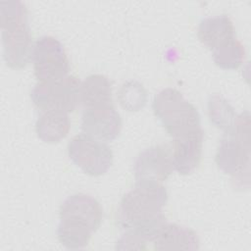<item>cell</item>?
<instances>
[{
  "mask_svg": "<svg viewBox=\"0 0 251 251\" xmlns=\"http://www.w3.org/2000/svg\"><path fill=\"white\" fill-rule=\"evenodd\" d=\"M197 35L199 40L213 51L235 37V32L229 17L220 15L203 19L199 24Z\"/></svg>",
  "mask_w": 251,
  "mask_h": 251,
  "instance_id": "obj_12",
  "label": "cell"
},
{
  "mask_svg": "<svg viewBox=\"0 0 251 251\" xmlns=\"http://www.w3.org/2000/svg\"><path fill=\"white\" fill-rule=\"evenodd\" d=\"M82 131L101 141L117 138L122 129V119L113 104L85 108L81 116Z\"/></svg>",
  "mask_w": 251,
  "mask_h": 251,
  "instance_id": "obj_9",
  "label": "cell"
},
{
  "mask_svg": "<svg viewBox=\"0 0 251 251\" xmlns=\"http://www.w3.org/2000/svg\"><path fill=\"white\" fill-rule=\"evenodd\" d=\"M3 58L12 69L25 68L32 58V40L27 9L21 1L0 2Z\"/></svg>",
  "mask_w": 251,
  "mask_h": 251,
  "instance_id": "obj_3",
  "label": "cell"
},
{
  "mask_svg": "<svg viewBox=\"0 0 251 251\" xmlns=\"http://www.w3.org/2000/svg\"><path fill=\"white\" fill-rule=\"evenodd\" d=\"M152 108L167 132L177 138L200 126V115L196 107L188 102L176 89L166 87L154 97Z\"/></svg>",
  "mask_w": 251,
  "mask_h": 251,
  "instance_id": "obj_4",
  "label": "cell"
},
{
  "mask_svg": "<svg viewBox=\"0 0 251 251\" xmlns=\"http://www.w3.org/2000/svg\"><path fill=\"white\" fill-rule=\"evenodd\" d=\"M71 127L68 113L47 110L37 119L35 130L37 136L46 143H56L65 138Z\"/></svg>",
  "mask_w": 251,
  "mask_h": 251,
  "instance_id": "obj_14",
  "label": "cell"
},
{
  "mask_svg": "<svg viewBox=\"0 0 251 251\" xmlns=\"http://www.w3.org/2000/svg\"><path fill=\"white\" fill-rule=\"evenodd\" d=\"M215 160L220 170L238 177L249 169L250 143L227 135L221 140Z\"/></svg>",
  "mask_w": 251,
  "mask_h": 251,
  "instance_id": "obj_11",
  "label": "cell"
},
{
  "mask_svg": "<svg viewBox=\"0 0 251 251\" xmlns=\"http://www.w3.org/2000/svg\"><path fill=\"white\" fill-rule=\"evenodd\" d=\"M34 75L39 82L59 80L67 76L70 64L63 44L55 37H39L33 46L32 58Z\"/></svg>",
  "mask_w": 251,
  "mask_h": 251,
  "instance_id": "obj_6",
  "label": "cell"
},
{
  "mask_svg": "<svg viewBox=\"0 0 251 251\" xmlns=\"http://www.w3.org/2000/svg\"><path fill=\"white\" fill-rule=\"evenodd\" d=\"M215 64L224 70H235L244 61L245 49L242 43L233 37L212 51Z\"/></svg>",
  "mask_w": 251,
  "mask_h": 251,
  "instance_id": "obj_16",
  "label": "cell"
},
{
  "mask_svg": "<svg viewBox=\"0 0 251 251\" xmlns=\"http://www.w3.org/2000/svg\"><path fill=\"white\" fill-rule=\"evenodd\" d=\"M208 113L211 122L219 128L229 133L234 122L236 114L230 104L219 95H213L208 102Z\"/></svg>",
  "mask_w": 251,
  "mask_h": 251,
  "instance_id": "obj_17",
  "label": "cell"
},
{
  "mask_svg": "<svg viewBox=\"0 0 251 251\" xmlns=\"http://www.w3.org/2000/svg\"><path fill=\"white\" fill-rule=\"evenodd\" d=\"M168 193L161 183L136 182L118 208V223L125 232L144 242L154 241L167 224L163 208Z\"/></svg>",
  "mask_w": 251,
  "mask_h": 251,
  "instance_id": "obj_1",
  "label": "cell"
},
{
  "mask_svg": "<svg viewBox=\"0 0 251 251\" xmlns=\"http://www.w3.org/2000/svg\"><path fill=\"white\" fill-rule=\"evenodd\" d=\"M153 242L157 250H198L200 248L197 234L192 229L176 224L167 223Z\"/></svg>",
  "mask_w": 251,
  "mask_h": 251,
  "instance_id": "obj_13",
  "label": "cell"
},
{
  "mask_svg": "<svg viewBox=\"0 0 251 251\" xmlns=\"http://www.w3.org/2000/svg\"><path fill=\"white\" fill-rule=\"evenodd\" d=\"M80 101L85 108L112 104V85L103 75H90L81 82Z\"/></svg>",
  "mask_w": 251,
  "mask_h": 251,
  "instance_id": "obj_15",
  "label": "cell"
},
{
  "mask_svg": "<svg viewBox=\"0 0 251 251\" xmlns=\"http://www.w3.org/2000/svg\"><path fill=\"white\" fill-rule=\"evenodd\" d=\"M102 219L103 210L95 198L84 193L73 194L60 207L58 239L68 249H81L100 227Z\"/></svg>",
  "mask_w": 251,
  "mask_h": 251,
  "instance_id": "obj_2",
  "label": "cell"
},
{
  "mask_svg": "<svg viewBox=\"0 0 251 251\" xmlns=\"http://www.w3.org/2000/svg\"><path fill=\"white\" fill-rule=\"evenodd\" d=\"M79 79L74 75L49 82H38L31 90L33 104L44 110L74 112L81 103Z\"/></svg>",
  "mask_w": 251,
  "mask_h": 251,
  "instance_id": "obj_5",
  "label": "cell"
},
{
  "mask_svg": "<svg viewBox=\"0 0 251 251\" xmlns=\"http://www.w3.org/2000/svg\"><path fill=\"white\" fill-rule=\"evenodd\" d=\"M146 242L142 241L138 237L125 232L123 236L117 241L118 249H145Z\"/></svg>",
  "mask_w": 251,
  "mask_h": 251,
  "instance_id": "obj_19",
  "label": "cell"
},
{
  "mask_svg": "<svg viewBox=\"0 0 251 251\" xmlns=\"http://www.w3.org/2000/svg\"><path fill=\"white\" fill-rule=\"evenodd\" d=\"M204 132L196 129L183 136L174 138L172 162L173 168L180 175H189L200 165L202 159Z\"/></svg>",
  "mask_w": 251,
  "mask_h": 251,
  "instance_id": "obj_10",
  "label": "cell"
},
{
  "mask_svg": "<svg viewBox=\"0 0 251 251\" xmlns=\"http://www.w3.org/2000/svg\"><path fill=\"white\" fill-rule=\"evenodd\" d=\"M172 156L162 146H152L140 152L134 161L136 182L161 183L173 173Z\"/></svg>",
  "mask_w": 251,
  "mask_h": 251,
  "instance_id": "obj_8",
  "label": "cell"
},
{
  "mask_svg": "<svg viewBox=\"0 0 251 251\" xmlns=\"http://www.w3.org/2000/svg\"><path fill=\"white\" fill-rule=\"evenodd\" d=\"M122 107L127 111H139L147 100L146 90L143 85L135 80L126 81L122 85L118 95Z\"/></svg>",
  "mask_w": 251,
  "mask_h": 251,
  "instance_id": "obj_18",
  "label": "cell"
},
{
  "mask_svg": "<svg viewBox=\"0 0 251 251\" xmlns=\"http://www.w3.org/2000/svg\"><path fill=\"white\" fill-rule=\"evenodd\" d=\"M68 154L78 168L92 176L104 175L113 164V152L110 147L85 133L77 134L71 139Z\"/></svg>",
  "mask_w": 251,
  "mask_h": 251,
  "instance_id": "obj_7",
  "label": "cell"
}]
</instances>
